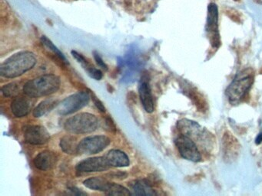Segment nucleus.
<instances>
[{"label": "nucleus", "mask_w": 262, "mask_h": 196, "mask_svg": "<svg viewBox=\"0 0 262 196\" xmlns=\"http://www.w3.org/2000/svg\"><path fill=\"white\" fill-rule=\"evenodd\" d=\"M36 56L30 52H21L12 56L0 66V76L16 78L27 73L36 66Z\"/></svg>", "instance_id": "obj_1"}, {"label": "nucleus", "mask_w": 262, "mask_h": 196, "mask_svg": "<svg viewBox=\"0 0 262 196\" xmlns=\"http://www.w3.org/2000/svg\"><path fill=\"white\" fill-rule=\"evenodd\" d=\"M60 86L61 80L57 76L45 74L25 84L23 92L30 98H43L56 93Z\"/></svg>", "instance_id": "obj_2"}, {"label": "nucleus", "mask_w": 262, "mask_h": 196, "mask_svg": "<svg viewBox=\"0 0 262 196\" xmlns=\"http://www.w3.org/2000/svg\"><path fill=\"white\" fill-rule=\"evenodd\" d=\"M98 126V120L92 114L82 113L69 118L64 128L69 134L76 135L89 134L95 132Z\"/></svg>", "instance_id": "obj_3"}, {"label": "nucleus", "mask_w": 262, "mask_h": 196, "mask_svg": "<svg viewBox=\"0 0 262 196\" xmlns=\"http://www.w3.org/2000/svg\"><path fill=\"white\" fill-rule=\"evenodd\" d=\"M90 99V92H81L74 94L59 104L58 114L61 116L73 114L89 104Z\"/></svg>", "instance_id": "obj_4"}, {"label": "nucleus", "mask_w": 262, "mask_h": 196, "mask_svg": "<svg viewBox=\"0 0 262 196\" xmlns=\"http://www.w3.org/2000/svg\"><path fill=\"white\" fill-rule=\"evenodd\" d=\"M111 144V140L106 136H88L79 142L77 154L92 156L100 154Z\"/></svg>", "instance_id": "obj_5"}, {"label": "nucleus", "mask_w": 262, "mask_h": 196, "mask_svg": "<svg viewBox=\"0 0 262 196\" xmlns=\"http://www.w3.org/2000/svg\"><path fill=\"white\" fill-rule=\"evenodd\" d=\"M254 79L251 76L237 78L234 80L226 90V96L230 103L234 104L239 103L251 88Z\"/></svg>", "instance_id": "obj_6"}, {"label": "nucleus", "mask_w": 262, "mask_h": 196, "mask_svg": "<svg viewBox=\"0 0 262 196\" xmlns=\"http://www.w3.org/2000/svg\"><path fill=\"white\" fill-rule=\"evenodd\" d=\"M175 144L182 158L193 162H199L202 160L200 151L198 150V146L192 138L181 135L176 140Z\"/></svg>", "instance_id": "obj_7"}, {"label": "nucleus", "mask_w": 262, "mask_h": 196, "mask_svg": "<svg viewBox=\"0 0 262 196\" xmlns=\"http://www.w3.org/2000/svg\"><path fill=\"white\" fill-rule=\"evenodd\" d=\"M23 136L26 142L33 146L45 145L50 140V135L47 130L44 126L36 125L25 126Z\"/></svg>", "instance_id": "obj_8"}, {"label": "nucleus", "mask_w": 262, "mask_h": 196, "mask_svg": "<svg viewBox=\"0 0 262 196\" xmlns=\"http://www.w3.org/2000/svg\"><path fill=\"white\" fill-rule=\"evenodd\" d=\"M105 157H93L82 161L76 166V172L78 174H92V172H101L109 170Z\"/></svg>", "instance_id": "obj_9"}, {"label": "nucleus", "mask_w": 262, "mask_h": 196, "mask_svg": "<svg viewBox=\"0 0 262 196\" xmlns=\"http://www.w3.org/2000/svg\"><path fill=\"white\" fill-rule=\"evenodd\" d=\"M58 156L52 151L45 150L39 154L33 160V164L37 170L48 171L57 164Z\"/></svg>", "instance_id": "obj_10"}, {"label": "nucleus", "mask_w": 262, "mask_h": 196, "mask_svg": "<svg viewBox=\"0 0 262 196\" xmlns=\"http://www.w3.org/2000/svg\"><path fill=\"white\" fill-rule=\"evenodd\" d=\"M28 98L29 96L24 98L17 96L13 100L10 109L14 116L22 118L27 116L30 114L32 109V102Z\"/></svg>", "instance_id": "obj_11"}, {"label": "nucleus", "mask_w": 262, "mask_h": 196, "mask_svg": "<svg viewBox=\"0 0 262 196\" xmlns=\"http://www.w3.org/2000/svg\"><path fill=\"white\" fill-rule=\"evenodd\" d=\"M139 95L142 105L146 112L152 114L154 112V102H153V94L149 84L146 80H143L139 86Z\"/></svg>", "instance_id": "obj_12"}, {"label": "nucleus", "mask_w": 262, "mask_h": 196, "mask_svg": "<svg viewBox=\"0 0 262 196\" xmlns=\"http://www.w3.org/2000/svg\"><path fill=\"white\" fill-rule=\"evenodd\" d=\"M105 157L108 165L111 167L124 168L130 166L129 157L122 151L112 150L109 151Z\"/></svg>", "instance_id": "obj_13"}, {"label": "nucleus", "mask_w": 262, "mask_h": 196, "mask_svg": "<svg viewBox=\"0 0 262 196\" xmlns=\"http://www.w3.org/2000/svg\"><path fill=\"white\" fill-rule=\"evenodd\" d=\"M129 187L133 194L136 196H153L157 194L151 183L148 180H135L130 182Z\"/></svg>", "instance_id": "obj_14"}, {"label": "nucleus", "mask_w": 262, "mask_h": 196, "mask_svg": "<svg viewBox=\"0 0 262 196\" xmlns=\"http://www.w3.org/2000/svg\"><path fill=\"white\" fill-rule=\"evenodd\" d=\"M72 56L74 58L77 60L78 63L82 66V68L87 72V74L92 78L95 80H101L103 78V74L99 69L94 67L89 62L86 60L82 54H79L77 52L72 51Z\"/></svg>", "instance_id": "obj_15"}, {"label": "nucleus", "mask_w": 262, "mask_h": 196, "mask_svg": "<svg viewBox=\"0 0 262 196\" xmlns=\"http://www.w3.org/2000/svg\"><path fill=\"white\" fill-rule=\"evenodd\" d=\"M112 183L108 182L106 178L102 177H94L88 178L84 181L83 184L86 188L94 191L102 192L108 194L111 190Z\"/></svg>", "instance_id": "obj_16"}, {"label": "nucleus", "mask_w": 262, "mask_h": 196, "mask_svg": "<svg viewBox=\"0 0 262 196\" xmlns=\"http://www.w3.org/2000/svg\"><path fill=\"white\" fill-rule=\"evenodd\" d=\"M59 104V100H55V99H47V100H43L35 108L33 113V116L36 118H40L45 116L46 114L57 108Z\"/></svg>", "instance_id": "obj_17"}, {"label": "nucleus", "mask_w": 262, "mask_h": 196, "mask_svg": "<svg viewBox=\"0 0 262 196\" xmlns=\"http://www.w3.org/2000/svg\"><path fill=\"white\" fill-rule=\"evenodd\" d=\"M207 28L212 34H218V11L215 4H210L208 10Z\"/></svg>", "instance_id": "obj_18"}, {"label": "nucleus", "mask_w": 262, "mask_h": 196, "mask_svg": "<svg viewBox=\"0 0 262 196\" xmlns=\"http://www.w3.org/2000/svg\"><path fill=\"white\" fill-rule=\"evenodd\" d=\"M78 145H79V144L77 142L76 138L69 136V135L63 136L60 140V142H59L61 150L65 154H69V155H74V154H77Z\"/></svg>", "instance_id": "obj_19"}, {"label": "nucleus", "mask_w": 262, "mask_h": 196, "mask_svg": "<svg viewBox=\"0 0 262 196\" xmlns=\"http://www.w3.org/2000/svg\"><path fill=\"white\" fill-rule=\"evenodd\" d=\"M41 42L49 52H51L53 53V56L59 58L61 59V60H62L66 66L69 64L67 59L66 58L64 54H62V53L59 51V49L53 44V43L47 37H46V36H42Z\"/></svg>", "instance_id": "obj_20"}, {"label": "nucleus", "mask_w": 262, "mask_h": 196, "mask_svg": "<svg viewBox=\"0 0 262 196\" xmlns=\"http://www.w3.org/2000/svg\"><path fill=\"white\" fill-rule=\"evenodd\" d=\"M1 92L5 98H15L20 93V85L17 83H10L4 85L1 88Z\"/></svg>", "instance_id": "obj_21"}, {"label": "nucleus", "mask_w": 262, "mask_h": 196, "mask_svg": "<svg viewBox=\"0 0 262 196\" xmlns=\"http://www.w3.org/2000/svg\"><path fill=\"white\" fill-rule=\"evenodd\" d=\"M133 193L129 191V190L122 186L118 185L116 183H112L111 190L108 193V196H129Z\"/></svg>", "instance_id": "obj_22"}, {"label": "nucleus", "mask_w": 262, "mask_h": 196, "mask_svg": "<svg viewBox=\"0 0 262 196\" xmlns=\"http://www.w3.org/2000/svg\"><path fill=\"white\" fill-rule=\"evenodd\" d=\"M91 94V99H92V102H93L94 104L96 106L97 109L101 112V113H105L106 112V108H105V105L103 104L102 102H101L93 93L92 92H90Z\"/></svg>", "instance_id": "obj_23"}, {"label": "nucleus", "mask_w": 262, "mask_h": 196, "mask_svg": "<svg viewBox=\"0 0 262 196\" xmlns=\"http://www.w3.org/2000/svg\"><path fill=\"white\" fill-rule=\"evenodd\" d=\"M105 128H106L105 130L109 131V132H113V134H115V132H116V126H115L113 120L111 119L109 116H108L106 118H105Z\"/></svg>", "instance_id": "obj_24"}, {"label": "nucleus", "mask_w": 262, "mask_h": 196, "mask_svg": "<svg viewBox=\"0 0 262 196\" xmlns=\"http://www.w3.org/2000/svg\"><path fill=\"white\" fill-rule=\"evenodd\" d=\"M94 58H95V62H96L97 66L100 68L102 70L107 72L108 70V66L105 64V62L102 60V58L97 52H94Z\"/></svg>", "instance_id": "obj_25"}, {"label": "nucleus", "mask_w": 262, "mask_h": 196, "mask_svg": "<svg viewBox=\"0 0 262 196\" xmlns=\"http://www.w3.org/2000/svg\"><path fill=\"white\" fill-rule=\"evenodd\" d=\"M69 190H70L71 192H72L74 193V194H80V196H82V194H86V193L80 191V190H77L76 188H73V187H72V188H69Z\"/></svg>", "instance_id": "obj_26"}, {"label": "nucleus", "mask_w": 262, "mask_h": 196, "mask_svg": "<svg viewBox=\"0 0 262 196\" xmlns=\"http://www.w3.org/2000/svg\"><path fill=\"white\" fill-rule=\"evenodd\" d=\"M256 142L257 144H260L262 142V134H260L258 136H257V140H256Z\"/></svg>", "instance_id": "obj_27"}]
</instances>
